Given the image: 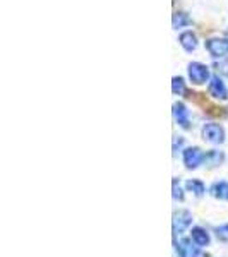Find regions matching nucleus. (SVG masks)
Wrapping results in <instances>:
<instances>
[{
	"label": "nucleus",
	"instance_id": "12",
	"mask_svg": "<svg viewBox=\"0 0 228 257\" xmlns=\"http://www.w3.org/2000/svg\"><path fill=\"white\" fill-rule=\"evenodd\" d=\"M223 160H225V155H223L221 151H216V149H213V151H209L208 155H204V163L211 168L221 165Z\"/></svg>",
	"mask_w": 228,
	"mask_h": 257
},
{
	"label": "nucleus",
	"instance_id": "14",
	"mask_svg": "<svg viewBox=\"0 0 228 257\" xmlns=\"http://www.w3.org/2000/svg\"><path fill=\"white\" fill-rule=\"evenodd\" d=\"M185 187H187V190H190V192H194V196H197V197H201L206 190L204 184H202L201 180H187Z\"/></svg>",
	"mask_w": 228,
	"mask_h": 257
},
{
	"label": "nucleus",
	"instance_id": "21",
	"mask_svg": "<svg viewBox=\"0 0 228 257\" xmlns=\"http://www.w3.org/2000/svg\"><path fill=\"white\" fill-rule=\"evenodd\" d=\"M226 40H228V38H226Z\"/></svg>",
	"mask_w": 228,
	"mask_h": 257
},
{
	"label": "nucleus",
	"instance_id": "9",
	"mask_svg": "<svg viewBox=\"0 0 228 257\" xmlns=\"http://www.w3.org/2000/svg\"><path fill=\"white\" fill-rule=\"evenodd\" d=\"M190 235H192V240H194V243L199 247H204V245H208L209 243V233L204 230V228H192V231H190Z\"/></svg>",
	"mask_w": 228,
	"mask_h": 257
},
{
	"label": "nucleus",
	"instance_id": "15",
	"mask_svg": "<svg viewBox=\"0 0 228 257\" xmlns=\"http://www.w3.org/2000/svg\"><path fill=\"white\" fill-rule=\"evenodd\" d=\"M172 89H173V93L175 94H184L185 93V82L182 77H173L172 79Z\"/></svg>",
	"mask_w": 228,
	"mask_h": 257
},
{
	"label": "nucleus",
	"instance_id": "10",
	"mask_svg": "<svg viewBox=\"0 0 228 257\" xmlns=\"http://www.w3.org/2000/svg\"><path fill=\"white\" fill-rule=\"evenodd\" d=\"M180 45L184 47L187 52H194V50L197 48V38H196V35H194L192 31H185V33H182L180 35Z\"/></svg>",
	"mask_w": 228,
	"mask_h": 257
},
{
	"label": "nucleus",
	"instance_id": "1",
	"mask_svg": "<svg viewBox=\"0 0 228 257\" xmlns=\"http://www.w3.org/2000/svg\"><path fill=\"white\" fill-rule=\"evenodd\" d=\"M202 138L211 144H221L225 141V132L218 123H206L202 127Z\"/></svg>",
	"mask_w": 228,
	"mask_h": 257
},
{
	"label": "nucleus",
	"instance_id": "16",
	"mask_svg": "<svg viewBox=\"0 0 228 257\" xmlns=\"http://www.w3.org/2000/svg\"><path fill=\"white\" fill-rule=\"evenodd\" d=\"M172 190H173V199H175V201H184V192H182L180 184L177 178L172 182Z\"/></svg>",
	"mask_w": 228,
	"mask_h": 257
},
{
	"label": "nucleus",
	"instance_id": "6",
	"mask_svg": "<svg viewBox=\"0 0 228 257\" xmlns=\"http://www.w3.org/2000/svg\"><path fill=\"white\" fill-rule=\"evenodd\" d=\"M209 94H211V96H214L216 99H226L228 98V89H226L225 82L219 79L218 76L211 77V81H209Z\"/></svg>",
	"mask_w": 228,
	"mask_h": 257
},
{
	"label": "nucleus",
	"instance_id": "11",
	"mask_svg": "<svg viewBox=\"0 0 228 257\" xmlns=\"http://www.w3.org/2000/svg\"><path fill=\"white\" fill-rule=\"evenodd\" d=\"M211 196L228 201V182H216L211 185Z\"/></svg>",
	"mask_w": 228,
	"mask_h": 257
},
{
	"label": "nucleus",
	"instance_id": "18",
	"mask_svg": "<svg viewBox=\"0 0 228 257\" xmlns=\"http://www.w3.org/2000/svg\"><path fill=\"white\" fill-rule=\"evenodd\" d=\"M214 67L218 69V72H221L223 76H228V62H219Z\"/></svg>",
	"mask_w": 228,
	"mask_h": 257
},
{
	"label": "nucleus",
	"instance_id": "13",
	"mask_svg": "<svg viewBox=\"0 0 228 257\" xmlns=\"http://www.w3.org/2000/svg\"><path fill=\"white\" fill-rule=\"evenodd\" d=\"M173 28L175 30H179V28H184V26H189L190 24V18L185 12H177V14H173V21H172Z\"/></svg>",
	"mask_w": 228,
	"mask_h": 257
},
{
	"label": "nucleus",
	"instance_id": "20",
	"mask_svg": "<svg viewBox=\"0 0 228 257\" xmlns=\"http://www.w3.org/2000/svg\"><path fill=\"white\" fill-rule=\"evenodd\" d=\"M226 113H228V108H226Z\"/></svg>",
	"mask_w": 228,
	"mask_h": 257
},
{
	"label": "nucleus",
	"instance_id": "2",
	"mask_svg": "<svg viewBox=\"0 0 228 257\" xmlns=\"http://www.w3.org/2000/svg\"><path fill=\"white\" fill-rule=\"evenodd\" d=\"M189 77L194 84H204L209 77V69L201 62H192L189 64Z\"/></svg>",
	"mask_w": 228,
	"mask_h": 257
},
{
	"label": "nucleus",
	"instance_id": "19",
	"mask_svg": "<svg viewBox=\"0 0 228 257\" xmlns=\"http://www.w3.org/2000/svg\"><path fill=\"white\" fill-rule=\"evenodd\" d=\"M182 144H184V139H182V138H179V139L173 141V151L177 153V149H179V148L182 146Z\"/></svg>",
	"mask_w": 228,
	"mask_h": 257
},
{
	"label": "nucleus",
	"instance_id": "17",
	"mask_svg": "<svg viewBox=\"0 0 228 257\" xmlns=\"http://www.w3.org/2000/svg\"><path fill=\"white\" fill-rule=\"evenodd\" d=\"M216 235L219 240H228V225L216 228Z\"/></svg>",
	"mask_w": 228,
	"mask_h": 257
},
{
	"label": "nucleus",
	"instance_id": "4",
	"mask_svg": "<svg viewBox=\"0 0 228 257\" xmlns=\"http://www.w3.org/2000/svg\"><path fill=\"white\" fill-rule=\"evenodd\" d=\"M190 223H192V214H190L189 211L182 209L173 214V231H175V233L185 231L190 226Z\"/></svg>",
	"mask_w": 228,
	"mask_h": 257
},
{
	"label": "nucleus",
	"instance_id": "3",
	"mask_svg": "<svg viewBox=\"0 0 228 257\" xmlns=\"http://www.w3.org/2000/svg\"><path fill=\"white\" fill-rule=\"evenodd\" d=\"M202 161H204V153H202L199 148H187L184 151V165L189 170L197 168Z\"/></svg>",
	"mask_w": 228,
	"mask_h": 257
},
{
	"label": "nucleus",
	"instance_id": "8",
	"mask_svg": "<svg viewBox=\"0 0 228 257\" xmlns=\"http://www.w3.org/2000/svg\"><path fill=\"white\" fill-rule=\"evenodd\" d=\"M177 250H179L180 257H197L199 255V247H196L192 243V240L189 238H182L177 245Z\"/></svg>",
	"mask_w": 228,
	"mask_h": 257
},
{
	"label": "nucleus",
	"instance_id": "7",
	"mask_svg": "<svg viewBox=\"0 0 228 257\" xmlns=\"http://www.w3.org/2000/svg\"><path fill=\"white\" fill-rule=\"evenodd\" d=\"M173 117H175V122L179 123L182 128H190L189 110L185 108L184 103H175V105H173Z\"/></svg>",
	"mask_w": 228,
	"mask_h": 257
},
{
	"label": "nucleus",
	"instance_id": "5",
	"mask_svg": "<svg viewBox=\"0 0 228 257\" xmlns=\"http://www.w3.org/2000/svg\"><path fill=\"white\" fill-rule=\"evenodd\" d=\"M206 48L208 52L211 53L213 57H225L228 53V40H218V38H213V40H208L206 41Z\"/></svg>",
	"mask_w": 228,
	"mask_h": 257
}]
</instances>
